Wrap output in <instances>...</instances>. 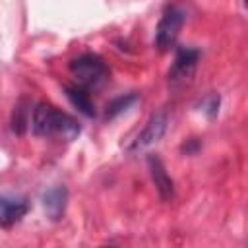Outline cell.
Here are the masks:
<instances>
[{
    "mask_svg": "<svg viewBox=\"0 0 248 248\" xmlns=\"http://www.w3.org/2000/svg\"><path fill=\"white\" fill-rule=\"evenodd\" d=\"M219 107H221V95L219 93H209L202 101V112L207 118H215L217 112H219Z\"/></svg>",
    "mask_w": 248,
    "mask_h": 248,
    "instance_id": "cell-12",
    "label": "cell"
},
{
    "mask_svg": "<svg viewBox=\"0 0 248 248\" xmlns=\"http://www.w3.org/2000/svg\"><path fill=\"white\" fill-rule=\"evenodd\" d=\"M200 147H202V143H200V140H196V138H190V140H186V143H182V151H184L186 155L198 153Z\"/></svg>",
    "mask_w": 248,
    "mask_h": 248,
    "instance_id": "cell-13",
    "label": "cell"
},
{
    "mask_svg": "<svg viewBox=\"0 0 248 248\" xmlns=\"http://www.w3.org/2000/svg\"><path fill=\"white\" fill-rule=\"evenodd\" d=\"M70 72L76 78L78 85H81L85 89L99 87L108 78V66L95 52H83L78 58H74L70 62Z\"/></svg>",
    "mask_w": 248,
    "mask_h": 248,
    "instance_id": "cell-2",
    "label": "cell"
},
{
    "mask_svg": "<svg viewBox=\"0 0 248 248\" xmlns=\"http://www.w3.org/2000/svg\"><path fill=\"white\" fill-rule=\"evenodd\" d=\"M29 112H31L29 101H27V99H21V101L16 105L14 116H12V130H14V134L21 136V134L25 132V128H27V124H29Z\"/></svg>",
    "mask_w": 248,
    "mask_h": 248,
    "instance_id": "cell-11",
    "label": "cell"
},
{
    "mask_svg": "<svg viewBox=\"0 0 248 248\" xmlns=\"http://www.w3.org/2000/svg\"><path fill=\"white\" fill-rule=\"evenodd\" d=\"M29 211V200L25 196L0 194V227H12L21 221Z\"/></svg>",
    "mask_w": 248,
    "mask_h": 248,
    "instance_id": "cell-6",
    "label": "cell"
},
{
    "mask_svg": "<svg viewBox=\"0 0 248 248\" xmlns=\"http://www.w3.org/2000/svg\"><path fill=\"white\" fill-rule=\"evenodd\" d=\"M184 21H186V12L180 6H176V4L167 6V10L163 12V16L157 23V29H155V46L161 52H167L174 46Z\"/></svg>",
    "mask_w": 248,
    "mask_h": 248,
    "instance_id": "cell-3",
    "label": "cell"
},
{
    "mask_svg": "<svg viewBox=\"0 0 248 248\" xmlns=\"http://www.w3.org/2000/svg\"><path fill=\"white\" fill-rule=\"evenodd\" d=\"M147 169H149V174H151V180L161 196V200L165 202H170L174 198V182L170 178V174L167 172V167L163 165L161 157L157 155H147Z\"/></svg>",
    "mask_w": 248,
    "mask_h": 248,
    "instance_id": "cell-7",
    "label": "cell"
},
{
    "mask_svg": "<svg viewBox=\"0 0 248 248\" xmlns=\"http://www.w3.org/2000/svg\"><path fill=\"white\" fill-rule=\"evenodd\" d=\"M31 130H33L35 136H41V138L58 136V138H62L66 141H72V140H76L79 136L81 126L74 116L58 110L50 103L41 101L33 108Z\"/></svg>",
    "mask_w": 248,
    "mask_h": 248,
    "instance_id": "cell-1",
    "label": "cell"
},
{
    "mask_svg": "<svg viewBox=\"0 0 248 248\" xmlns=\"http://www.w3.org/2000/svg\"><path fill=\"white\" fill-rule=\"evenodd\" d=\"M140 99V95L138 93H126V95H120V97H116V99H112L108 105H107V110H105V118L107 120H112V118H116L120 112H124V110H128L136 101Z\"/></svg>",
    "mask_w": 248,
    "mask_h": 248,
    "instance_id": "cell-10",
    "label": "cell"
},
{
    "mask_svg": "<svg viewBox=\"0 0 248 248\" xmlns=\"http://www.w3.org/2000/svg\"><path fill=\"white\" fill-rule=\"evenodd\" d=\"M202 56V50L200 48H192V46H180L176 50V56H174V62L169 70V79L170 81H186L196 66H198V60Z\"/></svg>",
    "mask_w": 248,
    "mask_h": 248,
    "instance_id": "cell-5",
    "label": "cell"
},
{
    "mask_svg": "<svg viewBox=\"0 0 248 248\" xmlns=\"http://www.w3.org/2000/svg\"><path fill=\"white\" fill-rule=\"evenodd\" d=\"M64 91H66V97H68V101L83 114V116H87V118H95V105H93V101H91V97H89V93H87V89L85 87H81V85H64Z\"/></svg>",
    "mask_w": 248,
    "mask_h": 248,
    "instance_id": "cell-9",
    "label": "cell"
},
{
    "mask_svg": "<svg viewBox=\"0 0 248 248\" xmlns=\"http://www.w3.org/2000/svg\"><path fill=\"white\" fill-rule=\"evenodd\" d=\"M169 128V116L165 112H153L149 116V120L145 122L143 130L134 138V141L128 145V153H141L145 151L147 147L155 145L167 132Z\"/></svg>",
    "mask_w": 248,
    "mask_h": 248,
    "instance_id": "cell-4",
    "label": "cell"
},
{
    "mask_svg": "<svg viewBox=\"0 0 248 248\" xmlns=\"http://www.w3.org/2000/svg\"><path fill=\"white\" fill-rule=\"evenodd\" d=\"M66 205H68V188L58 184L48 188L43 194V207L45 213L50 221H60L66 213Z\"/></svg>",
    "mask_w": 248,
    "mask_h": 248,
    "instance_id": "cell-8",
    "label": "cell"
}]
</instances>
